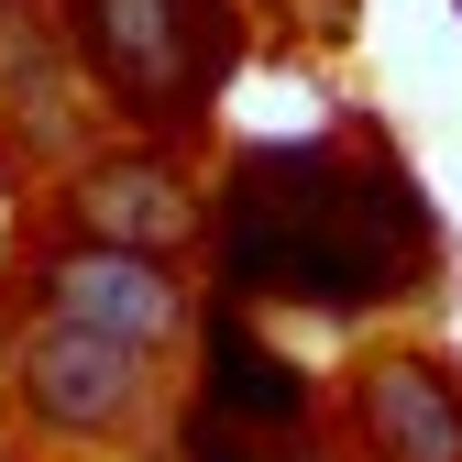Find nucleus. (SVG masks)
<instances>
[{
  "instance_id": "1",
  "label": "nucleus",
  "mask_w": 462,
  "mask_h": 462,
  "mask_svg": "<svg viewBox=\"0 0 462 462\" xmlns=\"http://www.w3.org/2000/svg\"><path fill=\"white\" fill-rule=\"evenodd\" d=\"M209 220V264L231 298H286V309H385L430 275V199L374 133L330 143H243Z\"/></svg>"
},
{
  "instance_id": "2",
  "label": "nucleus",
  "mask_w": 462,
  "mask_h": 462,
  "mask_svg": "<svg viewBox=\"0 0 462 462\" xmlns=\"http://www.w3.org/2000/svg\"><path fill=\"white\" fill-rule=\"evenodd\" d=\"M78 55L110 88V110L188 122L231 67V33H220V0H78Z\"/></svg>"
},
{
  "instance_id": "6",
  "label": "nucleus",
  "mask_w": 462,
  "mask_h": 462,
  "mask_svg": "<svg viewBox=\"0 0 462 462\" xmlns=\"http://www.w3.org/2000/svg\"><path fill=\"white\" fill-rule=\"evenodd\" d=\"M67 209L88 220V243H133V254H165L199 231V188L177 177V154H99L88 177L67 188Z\"/></svg>"
},
{
  "instance_id": "4",
  "label": "nucleus",
  "mask_w": 462,
  "mask_h": 462,
  "mask_svg": "<svg viewBox=\"0 0 462 462\" xmlns=\"http://www.w3.org/2000/svg\"><path fill=\"white\" fill-rule=\"evenodd\" d=\"M133 396H143V353H122V341H88V330H33V353H23V408L44 430H67V440H99V430H122L133 419Z\"/></svg>"
},
{
  "instance_id": "3",
  "label": "nucleus",
  "mask_w": 462,
  "mask_h": 462,
  "mask_svg": "<svg viewBox=\"0 0 462 462\" xmlns=\"http://www.w3.org/2000/svg\"><path fill=\"white\" fill-rule=\"evenodd\" d=\"M44 319L55 330H88V341H122V353H154V341L188 330V286L165 275V254L78 243V254L44 264Z\"/></svg>"
},
{
  "instance_id": "8",
  "label": "nucleus",
  "mask_w": 462,
  "mask_h": 462,
  "mask_svg": "<svg viewBox=\"0 0 462 462\" xmlns=\"http://www.w3.org/2000/svg\"><path fill=\"white\" fill-rule=\"evenodd\" d=\"M0 12H12V0H0Z\"/></svg>"
},
{
  "instance_id": "7",
  "label": "nucleus",
  "mask_w": 462,
  "mask_h": 462,
  "mask_svg": "<svg viewBox=\"0 0 462 462\" xmlns=\"http://www.w3.org/2000/svg\"><path fill=\"white\" fill-rule=\"evenodd\" d=\"M199 364H209V419H231V430H309V364H286L275 341L243 319V309H209V330H199Z\"/></svg>"
},
{
  "instance_id": "5",
  "label": "nucleus",
  "mask_w": 462,
  "mask_h": 462,
  "mask_svg": "<svg viewBox=\"0 0 462 462\" xmlns=\"http://www.w3.org/2000/svg\"><path fill=\"white\" fill-rule=\"evenodd\" d=\"M353 430L374 462H462V385L430 353H374L353 374Z\"/></svg>"
}]
</instances>
